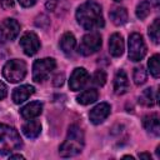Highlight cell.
<instances>
[{
	"mask_svg": "<svg viewBox=\"0 0 160 160\" xmlns=\"http://www.w3.org/2000/svg\"><path fill=\"white\" fill-rule=\"evenodd\" d=\"M106 81V74L104 70H96L92 76V82L98 86H102Z\"/></svg>",
	"mask_w": 160,
	"mask_h": 160,
	"instance_id": "cell-26",
	"label": "cell"
},
{
	"mask_svg": "<svg viewBox=\"0 0 160 160\" xmlns=\"http://www.w3.org/2000/svg\"><path fill=\"white\" fill-rule=\"evenodd\" d=\"M89 81V74L84 68H76L69 80V86L72 91H78L85 86V84Z\"/></svg>",
	"mask_w": 160,
	"mask_h": 160,
	"instance_id": "cell-10",
	"label": "cell"
},
{
	"mask_svg": "<svg viewBox=\"0 0 160 160\" xmlns=\"http://www.w3.org/2000/svg\"><path fill=\"white\" fill-rule=\"evenodd\" d=\"M58 5V0H48L46 1V9L50 11H54Z\"/></svg>",
	"mask_w": 160,
	"mask_h": 160,
	"instance_id": "cell-30",
	"label": "cell"
},
{
	"mask_svg": "<svg viewBox=\"0 0 160 160\" xmlns=\"http://www.w3.org/2000/svg\"><path fill=\"white\" fill-rule=\"evenodd\" d=\"M10 159H24V156L20 154H14V155H10Z\"/></svg>",
	"mask_w": 160,
	"mask_h": 160,
	"instance_id": "cell-34",
	"label": "cell"
},
{
	"mask_svg": "<svg viewBox=\"0 0 160 160\" xmlns=\"http://www.w3.org/2000/svg\"><path fill=\"white\" fill-rule=\"evenodd\" d=\"M20 32V25L14 19H5L0 24V41L6 42L14 40Z\"/></svg>",
	"mask_w": 160,
	"mask_h": 160,
	"instance_id": "cell-8",
	"label": "cell"
},
{
	"mask_svg": "<svg viewBox=\"0 0 160 160\" xmlns=\"http://www.w3.org/2000/svg\"><path fill=\"white\" fill-rule=\"evenodd\" d=\"M84 148V132L78 125H71L64 142L59 148V154L62 158L75 156L81 152Z\"/></svg>",
	"mask_w": 160,
	"mask_h": 160,
	"instance_id": "cell-2",
	"label": "cell"
},
{
	"mask_svg": "<svg viewBox=\"0 0 160 160\" xmlns=\"http://www.w3.org/2000/svg\"><path fill=\"white\" fill-rule=\"evenodd\" d=\"M22 132L26 138L29 139H35L40 135L41 132V124L38 120H32L30 119L28 122H25L22 125Z\"/></svg>",
	"mask_w": 160,
	"mask_h": 160,
	"instance_id": "cell-17",
	"label": "cell"
},
{
	"mask_svg": "<svg viewBox=\"0 0 160 160\" xmlns=\"http://www.w3.org/2000/svg\"><path fill=\"white\" fill-rule=\"evenodd\" d=\"M56 62L51 58H45V59H39L34 62L32 66V79L36 82H42L44 80L48 79L50 72L55 69Z\"/></svg>",
	"mask_w": 160,
	"mask_h": 160,
	"instance_id": "cell-5",
	"label": "cell"
},
{
	"mask_svg": "<svg viewBox=\"0 0 160 160\" xmlns=\"http://www.w3.org/2000/svg\"><path fill=\"white\" fill-rule=\"evenodd\" d=\"M78 102L81 105H89L98 100V91L95 89H88L80 92V95L76 98Z\"/></svg>",
	"mask_w": 160,
	"mask_h": 160,
	"instance_id": "cell-20",
	"label": "cell"
},
{
	"mask_svg": "<svg viewBox=\"0 0 160 160\" xmlns=\"http://www.w3.org/2000/svg\"><path fill=\"white\" fill-rule=\"evenodd\" d=\"M154 4H155V6H159V0H154Z\"/></svg>",
	"mask_w": 160,
	"mask_h": 160,
	"instance_id": "cell-35",
	"label": "cell"
},
{
	"mask_svg": "<svg viewBox=\"0 0 160 160\" xmlns=\"http://www.w3.org/2000/svg\"><path fill=\"white\" fill-rule=\"evenodd\" d=\"M139 158H140V159H142V158H144V159H151L150 154H146V152H142V154H140V155H139Z\"/></svg>",
	"mask_w": 160,
	"mask_h": 160,
	"instance_id": "cell-33",
	"label": "cell"
},
{
	"mask_svg": "<svg viewBox=\"0 0 160 160\" xmlns=\"http://www.w3.org/2000/svg\"><path fill=\"white\" fill-rule=\"evenodd\" d=\"M6 94H8L6 85H5L2 81H0V100H1V99H4V98L6 96Z\"/></svg>",
	"mask_w": 160,
	"mask_h": 160,
	"instance_id": "cell-31",
	"label": "cell"
},
{
	"mask_svg": "<svg viewBox=\"0 0 160 160\" xmlns=\"http://www.w3.org/2000/svg\"><path fill=\"white\" fill-rule=\"evenodd\" d=\"M41 111H42V104L40 101H32V102H29L25 106H22L20 110V114L24 119L30 120V119L39 116L41 114Z\"/></svg>",
	"mask_w": 160,
	"mask_h": 160,
	"instance_id": "cell-15",
	"label": "cell"
},
{
	"mask_svg": "<svg viewBox=\"0 0 160 160\" xmlns=\"http://www.w3.org/2000/svg\"><path fill=\"white\" fill-rule=\"evenodd\" d=\"M146 54V45L144 38L138 34L132 32L129 36V58L132 61H140Z\"/></svg>",
	"mask_w": 160,
	"mask_h": 160,
	"instance_id": "cell-6",
	"label": "cell"
},
{
	"mask_svg": "<svg viewBox=\"0 0 160 160\" xmlns=\"http://www.w3.org/2000/svg\"><path fill=\"white\" fill-rule=\"evenodd\" d=\"M76 46V40L71 32H65L60 39V48L65 54H71Z\"/></svg>",
	"mask_w": 160,
	"mask_h": 160,
	"instance_id": "cell-19",
	"label": "cell"
},
{
	"mask_svg": "<svg viewBox=\"0 0 160 160\" xmlns=\"http://www.w3.org/2000/svg\"><path fill=\"white\" fill-rule=\"evenodd\" d=\"M114 1H121V0H114Z\"/></svg>",
	"mask_w": 160,
	"mask_h": 160,
	"instance_id": "cell-36",
	"label": "cell"
},
{
	"mask_svg": "<svg viewBox=\"0 0 160 160\" xmlns=\"http://www.w3.org/2000/svg\"><path fill=\"white\" fill-rule=\"evenodd\" d=\"M142 125H144L146 131H149L150 134H152L155 136H159V134H160V121H159V115L156 112H152L150 115L144 116Z\"/></svg>",
	"mask_w": 160,
	"mask_h": 160,
	"instance_id": "cell-13",
	"label": "cell"
},
{
	"mask_svg": "<svg viewBox=\"0 0 160 160\" xmlns=\"http://www.w3.org/2000/svg\"><path fill=\"white\" fill-rule=\"evenodd\" d=\"M110 110H111V108H110L109 104H106V102H100V104H98V105H96L95 108H92V109L90 110V112H89L90 121H91L92 124H95V125L101 124V122L109 116Z\"/></svg>",
	"mask_w": 160,
	"mask_h": 160,
	"instance_id": "cell-11",
	"label": "cell"
},
{
	"mask_svg": "<svg viewBox=\"0 0 160 160\" xmlns=\"http://www.w3.org/2000/svg\"><path fill=\"white\" fill-rule=\"evenodd\" d=\"M21 144V138L14 128L0 124V154H10L18 150Z\"/></svg>",
	"mask_w": 160,
	"mask_h": 160,
	"instance_id": "cell-3",
	"label": "cell"
},
{
	"mask_svg": "<svg viewBox=\"0 0 160 160\" xmlns=\"http://www.w3.org/2000/svg\"><path fill=\"white\" fill-rule=\"evenodd\" d=\"M64 84V75L62 74H58L54 78V85L55 86H61Z\"/></svg>",
	"mask_w": 160,
	"mask_h": 160,
	"instance_id": "cell-28",
	"label": "cell"
},
{
	"mask_svg": "<svg viewBox=\"0 0 160 160\" xmlns=\"http://www.w3.org/2000/svg\"><path fill=\"white\" fill-rule=\"evenodd\" d=\"M129 90V79L124 70H118L114 78V91L116 95H122Z\"/></svg>",
	"mask_w": 160,
	"mask_h": 160,
	"instance_id": "cell-12",
	"label": "cell"
},
{
	"mask_svg": "<svg viewBox=\"0 0 160 160\" xmlns=\"http://www.w3.org/2000/svg\"><path fill=\"white\" fill-rule=\"evenodd\" d=\"M156 100H158V94L154 92L151 88L145 89L139 98V102L142 104L144 106H152L156 102Z\"/></svg>",
	"mask_w": 160,
	"mask_h": 160,
	"instance_id": "cell-21",
	"label": "cell"
},
{
	"mask_svg": "<svg viewBox=\"0 0 160 160\" xmlns=\"http://www.w3.org/2000/svg\"><path fill=\"white\" fill-rule=\"evenodd\" d=\"M110 19L111 21L120 26V25H124L126 21H128V11L125 8H114L111 11H110Z\"/></svg>",
	"mask_w": 160,
	"mask_h": 160,
	"instance_id": "cell-18",
	"label": "cell"
},
{
	"mask_svg": "<svg viewBox=\"0 0 160 160\" xmlns=\"http://www.w3.org/2000/svg\"><path fill=\"white\" fill-rule=\"evenodd\" d=\"M76 20L85 30H96L104 26V16L101 6L92 1H85L76 10Z\"/></svg>",
	"mask_w": 160,
	"mask_h": 160,
	"instance_id": "cell-1",
	"label": "cell"
},
{
	"mask_svg": "<svg viewBox=\"0 0 160 160\" xmlns=\"http://www.w3.org/2000/svg\"><path fill=\"white\" fill-rule=\"evenodd\" d=\"M109 51L112 56L115 58H119L122 55L124 52V39L120 34L115 32L110 36V40H109Z\"/></svg>",
	"mask_w": 160,
	"mask_h": 160,
	"instance_id": "cell-16",
	"label": "cell"
},
{
	"mask_svg": "<svg viewBox=\"0 0 160 160\" xmlns=\"http://www.w3.org/2000/svg\"><path fill=\"white\" fill-rule=\"evenodd\" d=\"M35 89L32 85H21L16 89H14L12 91V101L15 104H21L25 100H28L32 94H34Z\"/></svg>",
	"mask_w": 160,
	"mask_h": 160,
	"instance_id": "cell-14",
	"label": "cell"
},
{
	"mask_svg": "<svg viewBox=\"0 0 160 160\" xmlns=\"http://www.w3.org/2000/svg\"><path fill=\"white\" fill-rule=\"evenodd\" d=\"M20 46H21L22 51L29 56L36 54L40 48V41H39L38 35L32 31L25 32L20 39Z\"/></svg>",
	"mask_w": 160,
	"mask_h": 160,
	"instance_id": "cell-9",
	"label": "cell"
},
{
	"mask_svg": "<svg viewBox=\"0 0 160 160\" xmlns=\"http://www.w3.org/2000/svg\"><path fill=\"white\" fill-rule=\"evenodd\" d=\"M35 24H36V26H39V28H46V26L49 25V19H48V16H45V15H40V16L36 18Z\"/></svg>",
	"mask_w": 160,
	"mask_h": 160,
	"instance_id": "cell-27",
	"label": "cell"
},
{
	"mask_svg": "<svg viewBox=\"0 0 160 160\" xmlns=\"http://www.w3.org/2000/svg\"><path fill=\"white\" fill-rule=\"evenodd\" d=\"M101 46V36L98 32H89L82 36L79 45V52L81 55H91L96 52Z\"/></svg>",
	"mask_w": 160,
	"mask_h": 160,
	"instance_id": "cell-7",
	"label": "cell"
},
{
	"mask_svg": "<svg viewBox=\"0 0 160 160\" xmlns=\"http://www.w3.org/2000/svg\"><path fill=\"white\" fill-rule=\"evenodd\" d=\"M159 59L160 56L158 54H155L154 56H151L148 61V68H149V71L150 74L154 76V78H159L160 76V64H159Z\"/></svg>",
	"mask_w": 160,
	"mask_h": 160,
	"instance_id": "cell-23",
	"label": "cell"
},
{
	"mask_svg": "<svg viewBox=\"0 0 160 160\" xmlns=\"http://www.w3.org/2000/svg\"><path fill=\"white\" fill-rule=\"evenodd\" d=\"M149 36L155 44H159L160 41V19L159 18H156L154 22L149 26Z\"/></svg>",
	"mask_w": 160,
	"mask_h": 160,
	"instance_id": "cell-24",
	"label": "cell"
},
{
	"mask_svg": "<svg viewBox=\"0 0 160 160\" xmlns=\"http://www.w3.org/2000/svg\"><path fill=\"white\" fill-rule=\"evenodd\" d=\"M132 79H134V82L136 85H142L145 81H146V71L142 66H138L134 69V72H132Z\"/></svg>",
	"mask_w": 160,
	"mask_h": 160,
	"instance_id": "cell-25",
	"label": "cell"
},
{
	"mask_svg": "<svg viewBox=\"0 0 160 160\" xmlns=\"http://www.w3.org/2000/svg\"><path fill=\"white\" fill-rule=\"evenodd\" d=\"M0 5L2 9H10L14 6V0H0Z\"/></svg>",
	"mask_w": 160,
	"mask_h": 160,
	"instance_id": "cell-29",
	"label": "cell"
},
{
	"mask_svg": "<svg viewBox=\"0 0 160 160\" xmlns=\"http://www.w3.org/2000/svg\"><path fill=\"white\" fill-rule=\"evenodd\" d=\"M2 75L9 82H20L26 75V64L22 60H9L2 68Z\"/></svg>",
	"mask_w": 160,
	"mask_h": 160,
	"instance_id": "cell-4",
	"label": "cell"
},
{
	"mask_svg": "<svg viewBox=\"0 0 160 160\" xmlns=\"http://www.w3.org/2000/svg\"><path fill=\"white\" fill-rule=\"evenodd\" d=\"M150 10H151V6H150V2L148 0H142L136 6V16L140 19V20H144L149 16L150 14Z\"/></svg>",
	"mask_w": 160,
	"mask_h": 160,
	"instance_id": "cell-22",
	"label": "cell"
},
{
	"mask_svg": "<svg viewBox=\"0 0 160 160\" xmlns=\"http://www.w3.org/2000/svg\"><path fill=\"white\" fill-rule=\"evenodd\" d=\"M19 2H20L21 6L29 8V6H32V5L36 2V0H19Z\"/></svg>",
	"mask_w": 160,
	"mask_h": 160,
	"instance_id": "cell-32",
	"label": "cell"
}]
</instances>
